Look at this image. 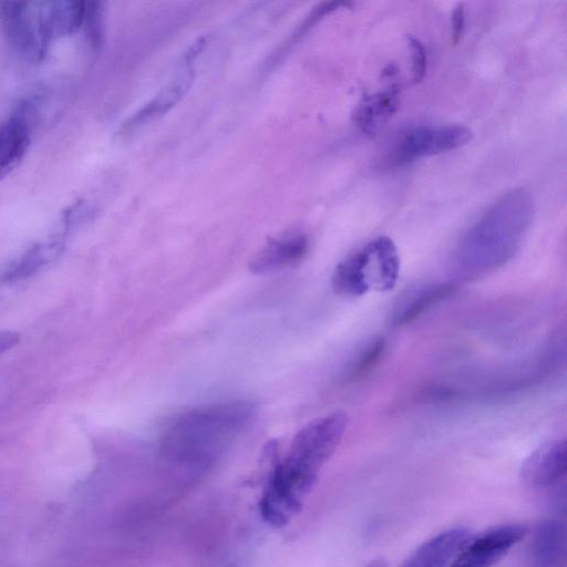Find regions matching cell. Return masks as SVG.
<instances>
[{
  "mask_svg": "<svg viewBox=\"0 0 567 567\" xmlns=\"http://www.w3.org/2000/svg\"><path fill=\"white\" fill-rule=\"evenodd\" d=\"M408 43L411 52V78L414 83L421 82L426 73V51L419 39L409 35Z\"/></svg>",
  "mask_w": 567,
  "mask_h": 567,
  "instance_id": "cell-19",
  "label": "cell"
},
{
  "mask_svg": "<svg viewBox=\"0 0 567 567\" xmlns=\"http://www.w3.org/2000/svg\"><path fill=\"white\" fill-rule=\"evenodd\" d=\"M194 80L195 71L193 68L187 66L181 70L174 79L122 124L118 135H130L164 115L187 94Z\"/></svg>",
  "mask_w": 567,
  "mask_h": 567,
  "instance_id": "cell-9",
  "label": "cell"
},
{
  "mask_svg": "<svg viewBox=\"0 0 567 567\" xmlns=\"http://www.w3.org/2000/svg\"><path fill=\"white\" fill-rule=\"evenodd\" d=\"M385 351L383 339L373 340L358 357L350 370L352 379L360 378L368 373L382 358Z\"/></svg>",
  "mask_w": 567,
  "mask_h": 567,
  "instance_id": "cell-18",
  "label": "cell"
},
{
  "mask_svg": "<svg viewBox=\"0 0 567 567\" xmlns=\"http://www.w3.org/2000/svg\"><path fill=\"white\" fill-rule=\"evenodd\" d=\"M451 40L453 44H456L463 34L465 27V10L462 3H458L451 16Z\"/></svg>",
  "mask_w": 567,
  "mask_h": 567,
  "instance_id": "cell-20",
  "label": "cell"
},
{
  "mask_svg": "<svg viewBox=\"0 0 567 567\" xmlns=\"http://www.w3.org/2000/svg\"><path fill=\"white\" fill-rule=\"evenodd\" d=\"M20 337L16 331H0V352L7 351L19 343Z\"/></svg>",
  "mask_w": 567,
  "mask_h": 567,
  "instance_id": "cell-21",
  "label": "cell"
},
{
  "mask_svg": "<svg viewBox=\"0 0 567 567\" xmlns=\"http://www.w3.org/2000/svg\"><path fill=\"white\" fill-rule=\"evenodd\" d=\"M527 533L522 524L493 526L467 540L450 567H492Z\"/></svg>",
  "mask_w": 567,
  "mask_h": 567,
  "instance_id": "cell-7",
  "label": "cell"
},
{
  "mask_svg": "<svg viewBox=\"0 0 567 567\" xmlns=\"http://www.w3.org/2000/svg\"><path fill=\"white\" fill-rule=\"evenodd\" d=\"M367 567H386V565L382 559H375L371 561Z\"/></svg>",
  "mask_w": 567,
  "mask_h": 567,
  "instance_id": "cell-22",
  "label": "cell"
},
{
  "mask_svg": "<svg viewBox=\"0 0 567 567\" xmlns=\"http://www.w3.org/2000/svg\"><path fill=\"white\" fill-rule=\"evenodd\" d=\"M47 21L54 38L76 31L84 24L86 2L84 1H44Z\"/></svg>",
  "mask_w": 567,
  "mask_h": 567,
  "instance_id": "cell-16",
  "label": "cell"
},
{
  "mask_svg": "<svg viewBox=\"0 0 567 567\" xmlns=\"http://www.w3.org/2000/svg\"><path fill=\"white\" fill-rule=\"evenodd\" d=\"M566 528L563 522L548 518L540 522L533 534L529 560L533 567H554L564 558Z\"/></svg>",
  "mask_w": 567,
  "mask_h": 567,
  "instance_id": "cell-13",
  "label": "cell"
},
{
  "mask_svg": "<svg viewBox=\"0 0 567 567\" xmlns=\"http://www.w3.org/2000/svg\"><path fill=\"white\" fill-rule=\"evenodd\" d=\"M309 243L303 235H290L271 240L251 260L255 274L275 272L300 261L307 254Z\"/></svg>",
  "mask_w": 567,
  "mask_h": 567,
  "instance_id": "cell-12",
  "label": "cell"
},
{
  "mask_svg": "<svg viewBox=\"0 0 567 567\" xmlns=\"http://www.w3.org/2000/svg\"><path fill=\"white\" fill-rule=\"evenodd\" d=\"M400 274L398 249L380 236L341 261L332 275V288L341 296L360 297L369 290L389 291Z\"/></svg>",
  "mask_w": 567,
  "mask_h": 567,
  "instance_id": "cell-4",
  "label": "cell"
},
{
  "mask_svg": "<svg viewBox=\"0 0 567 567\" xmlns=\"http://www.w3.org/2000/svg\"><path fill=\"white\" fill-rule=\"evenodd\" d=\"M0 20L21 55L32 62L44 59L53 37L43 2H0Z\"/></svg>",
  "mask_w": 567,
  "mask_h": 567,
  "instance_id": "cell-5",
  "label": "cell"
},
{
  "mask_svg": "<svg viewBox=\"0 0 567 567\" xmlns=\"http://www.w3.org/2000/svg\"><path fill=\"white\" fill-rule=\"evenodd\" d=\"M473 138L463 125H421L402 133L386 155L390 165H403L415 159L462 147Z\"/></svg>",
  "mask_w": 567,
  "mask_h": 567,
  "instance_id": "cell-6",
  "label": "cell"
},
{
  "mask_svg": "<svg viewBox=\"0 0 567 567\" xmlns=\"http://www.w3.org/2000/svg\"><path fill=\"white\" fill-rule=\"evenodd\" d=\"M470 538L463 527L444 530L420 545L400 567H450Z\"/></svg>",
  "mask_w": 567,
  "mask_h": 567,
  "instance_id": "cell-11",
  "label": "cell"
},
{
  "mask_svg": "<svg viewBox=\"0 0 567 567\" xmlns=\"http://www.w3.org/2000/svg\"><path fill=\"white\" fill-rule=\"evenodd\" d=\"M348 425V415L336 411L310 421L297 432L286 455L274 467L259 502V512L268 524L281 527L299 512Z\"/></svg>",
  "mask_w": 567,
  "mask_h": 567,
  "instance_id": "cell-1",
  "label": "cell"
},
{
  "mask_svg": "<svg viewBox=\"0 0 567 567\" xmlns=\"http://www.w3.org/2000/svg\"><path fill=\"white\" fill-rule=\"evenodd\" d=\"M534 215V200L523 189L501 197L467 231L460 246V258L475 267L497 266L519 246Z\"/></svg>",
  "mask_w": 567,
  "mask_h": 567,
  "instance_id": "cell-2",
  "label": "cell"
},
{
  "mask_svg": "<svg viewBox=\"0 0 567 567\" xmlns=\"http://www.w3.org/2000/svg\"><path fill=\"white\" fill-rule=\"evenodd\" d=\"M32 110L28 103L0 124V181L22 161L31 142Z\"/></svg>",
  "mask_w": 567,
  "mask_h": 567,
  "instance_id": "cell-10",
  "label": "cell"
},
{
  "mask_svg": "<svg viewBox=\"0 0 567 567\" xmlns=\"http://www.w3.org/2000/svg\"><path fill=\"white\" fill-rule=\"evenodd\" d=\"M395 86L371 94L360 102L354 111V122L364 134H375L398 109Z\"/></svg>",
  "mask_w": 567,
  "mask_h": 567,
  "instance_id": "cell-14",
  "label": "cell"
},
{
  "mask_svg": "<svg viewBox=\"0 0 567 567\" xmlns=\"http://www.w3.org/2000/svg\"><path fill=\"white\" fill-rule=\"evenodd\" d=\"M63 249V238L54 237L30 248L7 272V280L28 278L54 260Z\"/></svg>",
  "mask_w": 567,
  "mask_h": 567,
  "instance_id": "cell-17",
  "label": "cell"
},
{
  "mask_svg": "<svg viewBox=\"0 0 567 567\" xmlns=\"http://www.w3.org/2000/svg\"><path fill=\"white\" fill-rule=\"evenodd\" d=\"M454 289L450 284H433L411 290L395 307L392 324L399 327L413 321L435 303L451 296Z\"/></svg>",
  "mask_w": 567,
  "mask_h": 567,
  "instance_id": "cell-15",
  "label": "cell"
},
{
  "mask_svg": "<svg viewBox=\"0 0 567 567\" xmlns=\"http://www.w3.org/2000/svg\"><path fill=\"white\" fill-rule=\"evenodd\" d=\"M567 446L565 440H553L537 447L523 463L520 477L532 488H547L566 476Z\"/></svg>",
  "mask_w": 567,
  "mask_h": 567,
  "instance_id": "cell-8",
  "label": "cell"
},
{
  "mask_svg": "<svg viewBox=\"0 0 567 567\" xmlns=\"http://www.w3.org/2000/svg\"><path fill=\"white\" fill-rule=\"evenodd\" d=\"M255 414V405L247 401L190 410L171 424L164 437V447L182 458L209 457L250 425Z\"/></svg>",
  "mask_w": 567,
  "mask_h": 567,
  "instance_id": "cell-3",
  "label": "cell"
}]
</instances>
